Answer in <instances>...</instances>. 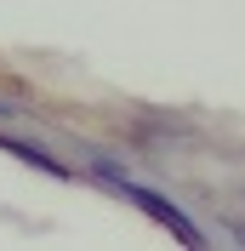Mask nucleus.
Listing matches in <instances>:
<instances>
[{
  "label": "nucleus",
  "mask_w": 245,
  "mask_h": 251,
  "mask_svg": "<svg viewBox=\"0 0 245 251\" xmlns=\"http://www.w3.org/2000/svg\"><path fill=\"white\" fill-rule=\"evenodd\" d=\"M97 177H103V183H114V188L125 194V200L137 205L143 217H154L160 228H166V234H177V246H188V251H199V246H205V234H199V228H194V223H188L183 211H177V205L166 200V194H154V188L131 183V177H125L120 166H114V160H103V154H97Z\"/></svg>",
  "instance_id": "obj_1"
},
{
  "label": "nucleus",
  "mask_w": 245,
  "mask_h": 251,
  "mask_svg": "<svg viewBox=\"0 0 245 251\" xmlns=\"http://www.w3.org/2000/svg\"><path fill=\"white\" fill-rule=\"evenodd\" d=\"M0 149H12L17 160H29V166H40V172H51V177H63V160H51L40 143H17V137H0Z\"/></svg>",
  "instance_id": "obj_2"
}]
</instances>
